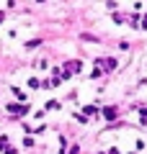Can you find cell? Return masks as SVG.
Instances as JSON below:
<instances>
[{
  "label": "cell",
  "mask_w": 147,
  "mask_h": 154,
  "mask_svg": "<svg viewBox=\"0 0 147 154\" xmlns=\"http://www.w3.org/2000/svg\"><path fill=\"white\" fill-rule=\"evenodd\" d=\"M103 116H106V118H114V116H116V108H106Z\"/></svg>",
  "instance_id": "cell-1"
},
{
  "label": "cell",
  "mask_w": 147,
  "mask_h": 154,
  "mask_svg": "<svg viewBox=\"0 0 147 154\" xmlns=\"http://www.w3.org/2000/svg\"><path fill=\"white\" fill-rule=\"evenodd\" d=\"M142 26H145V28H147V16H145V21H142Z\"/></svg>",
  "instance_id": "cell-2"
}]
</instances>
